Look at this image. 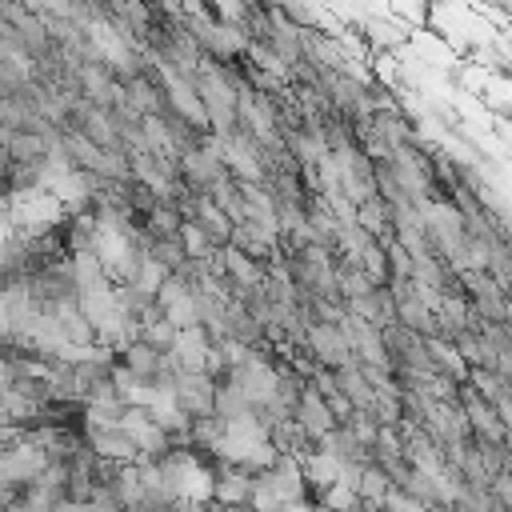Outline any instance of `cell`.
I'll return each instance as SVG.
<instances>
[{
    "label": "cell",
    "instance_id": "cell-2",
    "mask_svg": "<svg viewBox=\"0 0 512 512\" xmlns=\"http://www.w3.org/2000/svg\"><path fill=\"white\" fill-rule=\"evenodd\" d=\"M248 492H252V472L244 468H232L224 464V472H216V484H212V500L220 508H232V504H248Z\"/></svg>",
    "mask_w": 512,
    "mask_h": 512
},
{
    "label": "cell",
    "instance_id": "cell-3",
    "mask_svg": "<svg viewBox=\"0 0 512 512\" xmlns=\"http://www.w3.org/2000/svg\"><path fill=\"white\" fill-rule=\"evenodd\" d=\"M388 476L368 460L364 468H360V476H356V496L360 500H368V504H384V496H388Z\"/></svg>",
    "mask_w": 512,
    "mask_h": 512
},
{
    "label": "cell",
    "instance_id": "cell-1",
    "mask_svg": "<svg viewBox=\"0 0 512 512\" xmlns=\"http://www.w3.org/2000/svg\"><path fill=\"white\" fill-rule=\"evenodd\" d=\"M84 444L92 448L96 460H112V464H132L140 456L120 424H88V440Z\"/></svg>",
    "mask_w": 512,
    "mask_h": 512
}]
</instances>
